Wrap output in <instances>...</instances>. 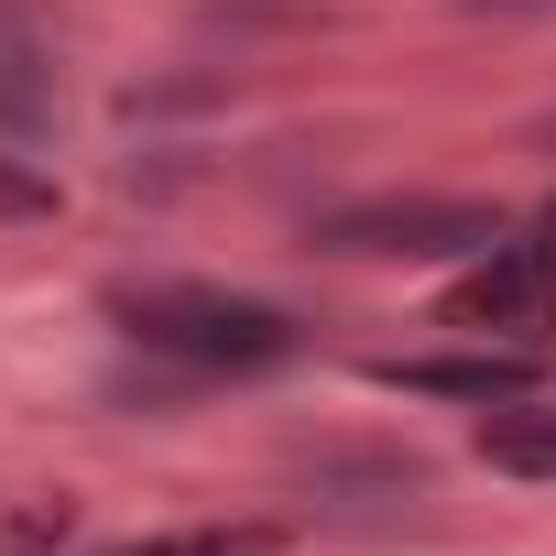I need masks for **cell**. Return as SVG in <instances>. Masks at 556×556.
<instances>
[{"label": "cell", "mask_w": 556, "mask_h": 556, "mask_svg": "<svg viewBox=\"0 0 556 556\" xmlns=\"http://www.w3.org/2000/svg\"><path fill=\"white\" fill-rule=\"evenodd\" d=\"M110 556H273V523H197V534H153V545H110Z\"/></svg>", "instance_id": "8992f818"}, {"label": "cell", "mask_w": 556, "mask_h": 556, "mask_svg": "<svg viewBox=\"0 0 556 556\" xmlns=\"http://www.w3.org/2000/svg\"><path fill=\"white\" fill-rule=\"evenodd\" d=\"M404 393H458V404H513L534 393V350H458V361H382Z\"/></svg>", "instance_id": "277c9868"}, {"label": "cell", "mask_w": 556, "mask_h": 556, "mask_svg": "<svg viewBox=\"0 0 556 556\" xmlns=\"http://www.w3.org/2000/svg\"><path fill=\"white\" fill-rule=\"evenodd\" d=\"M0 218H55V186H45V175H12V164H0Z\"/></svg>", "instance_id": "52a82bcc"}, {"label": "cell", "mask_w": 556, "mask_h": 556, "mask_svg": "<svg viewBox=\"0 0 556 556\" xmlns=\"http://www.w3.org/2000/svg\"><path fill=\"white\" fill-rule=\"evenodd\" d=\"M469 12H534V0H469Z\"/></svg>", "instance_id": "ba28073f"}, {"label": "cell", "mask_w": 556, "mask_h": 556, "mask_svg": "<svg viewBox=\"0 0 556 556\" xmlns=\"http://www.w3.org/2000/svg\"><path fill=\"white\" fill-rule=\"evenodd\" d=\"M121 328L142 350L197 361V371H273V361H295V317L285 306H251V295H218V285H131Z\"/></svg>", "instance_id": "6da1fadb"}, {"label": "cell", "mask_w": 556, "mask_h": 556, "mask_svg": "<svg viewBox=\"0 0 556 556\" xmlns=\"http://www.w3.org/2000/svg\"><path fill=\"white\" fill-rule=\"evenodd\" d=\"M491 240H502L491 207H371L328 229V251H491Z\"/></svg>", "instance_id": "3957f363"}, {"label": "cell", "mask_w": 556, "mask_h": 556, "mask_svg": "<svg viewBox=\"0 0 556 556\" xmlns=\"http://www.w3.org/2000/svg\"><path fill=\"white\" fill-rule=\"evenodd\" d=\"M447 328H469V339L502 328L513 350H534V339L556 328V251H545V240H491V262L447 295Z\"/></svg>", "instance_id": "7a4b0ae2"}, {"label": "cell", "mask_w": 556, "mask_h": 556, "mask_svg": "<svg viewBox=\"0 0 556 556\" xmlns=\"http://www.w3.org/2000/svg\"><path fill=\"white\" fill-rule=\"evenodd\" d=\"M480 458H491V469H513V480H556V404L491 415V426H480Z\"/></svg>", "instance_id": "5b68a950"}, {"label": "cell", "mask_w": 556, "mask_h": 556, "mask_svg": "<svg viewBox=\"0 0 556 556\" xmlns=\"http://www.w3.org/2000/svg\"><path fill=\"white\" fill-rule=\"evenodd\" d=\"M545 251H556V207H545Z\"/></svg>", "instance_id": "9c48e42d"}]
</instances>
